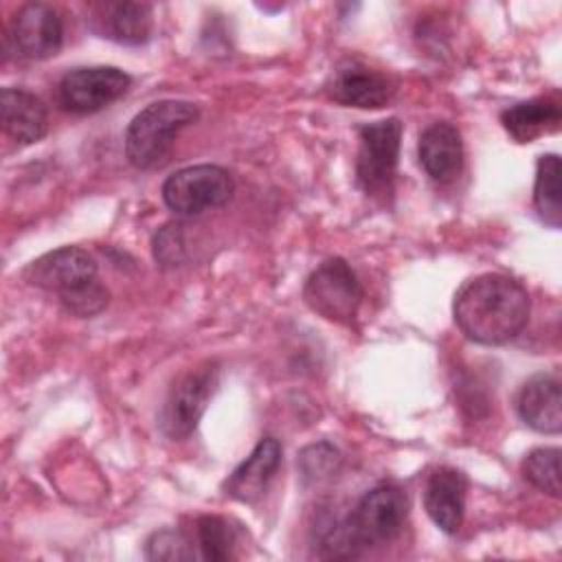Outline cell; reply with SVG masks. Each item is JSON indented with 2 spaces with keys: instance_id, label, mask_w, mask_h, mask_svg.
Returning <instances> with one entry per match:
<instances>
[{
  "instance_id": "277c9868",
  "label": "cell",
  "mask_w": 562,
  "mask_h": 562,
  "mask_svg": "<svg viewBox=\"0 0 562 562\" xmlns=\"http://www.w3.org/2000/svg\"><path fill=\"white\" fill-rule=\"evenodd\" d=\"M356 180L369 195H386L393 191V180L400 160L402 123L400 119H382L367 123L358 132Z\"/></svg>"
},
{
  "instance_id": "ac0fdd59",
  "label": "cell",
  "mask_w": 562,
  "mask_h": 562,
  "mask_svg": "<svg viewBox=\"0 0 562 562\" xmlns=\"http://www.w3.org/2000/svg\"><path fill=\"white\" fill-rule=\"evenodd\" d=\"M501 121L514 140L531 143L538 136L555 132L560 127V101L555 97H533L503 110Z\"/></svg>"
},
{
  "instance_id": "d4e9b609",
  "label": "cell",
  "mask_w": 562,
  "mask_h": 562,
  "mask_svg": "<svg viewBox=\"0 0 562 562\" xmlns=\"http://www.w3.org/2000/svg\"><path fill=\"white\" fill-rule=\"evenodd\" d=\"M61 305H64L66 312H70L75 316H94L101 310H105V305H108V290L97 279L94 283H90V285L72 292L70 296L61 299Z\"/></svg>"
},
{
  "instance_id": "4fadbf2b",
  "label": "cell",
  "mask_w": 562,
  "mask_h": 562,
  "mask_svg": "<svg viewBox=\"0 0 562 562\" xmlns=\"http://www.w3.org/2000/svg\"><path fill=\"white\" fill-rule=\"evenodd\" d=\"M281 443L274 437H263L252 452L233 470L224 490L239 503H255L270 485L274 472L281 465Z\"/></svg>"
},
{
  "instance_id": "ba28073f",
  "label": "cell",
  "mask_w": 562,
  "mask_h": 562,
  "mask_svg": "<svg viewBox=\"0 0 562 562\" xmlns=\"http://www.w3.org/2000/svg\"><path fill=\"white\" fill-rule=\"evenodd\" d=\"M217 384V369L206 364L182 375L171 389L162 413L160 428L171 439H184L195 428L206 411V404Z\"/></svg>"
},
{
  "instance_id": "52a82bcc",
  "label": "cell",
  "mask_w": 562,
  "mask_h": 562,
  "mask_svg": "<svg viewBox=\"0 0 562 562\" xmlns=\"http://www.w3.org/2000/svg\"><path fill=\"white\" fill-rule=\"evenodd\" d=\"M130 83V75L114 66L72 68L57 83V103L75 114L99 112L121 99Z\"/></svg>"
},
{
  "instance_id": "7a4b0ae2",
  "label": "cell",
  "mask_w": 562,
  "mask_h": 562,
  "mask_svg": "<svg viewBox=\"0 0 562 562\" xmlns=\"http://www.w3.org/2000/svg\"><path fill=\"white\" fill-rule=\"evenodd\" d=\"M200 110L191 101L162 99L143 108L125 132V156L136 169H154L167 162L178 134L198 121Z\"/></svg>"
},
{
  "instance_id": "8992f818",
  "label": "cell",
  "mask_w": 562,
  "mask_h": 562,
  "mask_svg": "<svg viewBox=\"0 0 562 562\" xmlns=\"http://www.w3.org/2000/svg\"><path fill=\"white\" fill-rule=\"evenodd\" d=\"M233 178L217 165L178 169L162 184V202L180 217H193L226 204L233 195Z\"/></svg>"
},
{
  "instance_id": "d6986e66",
  "label": "cell",
  "mask_w": 562,
  "mask_h": 562,
  "mask_svg": "<svg viewBox=\"0 0 562 562\" xmlns=\"http://www.w3.org/2000/svg\"><path fill=\"white\" fill-rule=\"evenodd\" d=\"M533 204L544 224L560 228L562 206H560V158L555 154H544L536 165Z\"/></svg>"
},
{
  "instance_id": "5b68a950",
  "label": "cell",
  "mask_w": 562,
  "mask_h": 562,
  "mask_svg": "<svg viewBox=\"0 0 562 562\" xmlns=\"http://www.w3.org/2000/svg\"><path fill=\"white\" fill-rule=\"evenodd\" d=\"M303 299L323 318L351 325L362 303V285L345 259L331 257L307 277Z\"/></svg>"
},
{
  "instance_id": "7402d4cb",
  "label": "cell",
  "mask_w": 562,
  "mask_h": 562,
  "mask_svg": "<svg viewBox=\"0 0 562 562\" xmlns=\"http://www.w3.org/2000/svg\"><path fill=\"white\" fill-rule=\"evenodd\" d=\"M145 553L149 560H193L198 558L195 553V542L189 540L182 531L178 529H160L154 531L145 544Z\"/></svg>"
},
{
  "instance_id": "e0dca14e",
  "label": "cell",
  "mask_w": 562,
  "mask_h": 562,
  "mask_svg": "<svg viewBox=\"0 0 562 562\" xmlns=\"http://www.w3.org/2000/svg\"><path fill=\"white\" fill-rule=\"evenodd\" d=\"M2 130L15 145L37 143L48 130L44 103L22 88H4L0 94Z\"/></svg>"
},
{
  "instance_id": "2e32d148",
  "label": "cell",
  "mask_w": 562,
  "mask_h": 562,
  "mask_svg": "<svg viewBox=\"0 0 562 562\" xmlns=\"http://www.w3.org/2000/svg\"><path fill=\"white\" fill-rule=\"evenodd\" d=\"M419 162L435 182H452L463 167L461 134L452 123L437 121L419 136Z\"/></svg>"
},
{
  "instance_id": "5bb4252c",
  "label": "cell",
  "mask_w": 562,
  "mask_h": 562,
  "mask_svg": "<svg viewBox=\"0 0 562 562\" xmlns=\"http://www.w3.org/2000/svg\"><path fill=\"white\" fill-rule=\"evenodd\" d=\"M151 7L145 2H105L92 7V29L119 44L138 46L151 37Z\"/></svg>"
},
{
  "instance_id": "3957f363",
  "label": "cell",
  "mask_w": 562,
  "mask_h": 562,
  "mask_svg": "<svg viewBox=\"0 0 562 562\" xmlns=\"http://www.w3.org/2000/svg\"><path fill=\"white\" fill-rule=\"evenodd\" d=\"M406 514L408 501L404 490L395 483H380L356 503L349 516H345V527L358 553H362L371 544L393 540L402 531Z\"/></svg>"
},
{
  "instance_id": "30bf717a",
  "label": "cell",
  "mask_w": 562,
  "mask_h": 562,
  "mask_svg": "<svg viewBox=\"0 0 562 562\" xmlns=\"http://www.w3.org/2000/svg\"><path fill=\"white\" fill-rule=\"evenodd\" d=\"M9 40L13 50L26 59H46L55 55L64 40V22L55 7L29 2L15 13Z\"/></svg>"
},
{
  "instance_id": "9a60e30c",
  "label": "cell",
  "mask_w": 562,
  "mask_h": 562,
  "mask_svg": "<svg viewBox=\"0 0 562 562\" xmlns=\"http://www.w3.org/2000/svg\"><path fill=\"white\" fill-rule=\"evenodd\" d=\"M520 419L544 435H558L562 428V395L560 380L551 373H538L529 378L518 393Z\"/></svg>"
},
{
  "instance_id": "cb8c5ba5",
  "label": "cell",
  "mask_w": 562,
  "mask_h": 562,
  "mask_svg": "<svg viewBox=\"0 0 562 562\" xmlns=\"http://www.w3.org/2000/svg\"><path fill=\"white\" fill-rule=\"evenodd\" d=\"M180 224H167L156 233L154 257L160 266H180L187 257V244Z\"/></svg>"
},
{
  "instance_id": "44dd1931",
  "label": "cell",
  "mask_w": 562,
  "mask_h": 562,
  "mask_svg": "<svg viewBox=\"0 0 562 562\" xmlns=\"http://www.w3.org/2000/svg\"><path fill=\"white\" fill-rule=\"evenodd\" d=\"M522 476L540 492L560 496V448H536L522 461Z\"/></svg>"
},
{
  "instance_id": "8fae6325",
  "label": "cell",
  "mask_w": 562,
  "mask_h": 562,
  "mask_svg": "<svg viewBox=\"0 0 562 562\" xmlns=\"http://www.w3.org/2000/svg\"><path fill=\"white\" fill-rule=\"evenodd\" d=\"M327 92L342 105L378 110L393 99L395 81L380 70L351 61L334 70L327 83Z\"/></svg>"
},
{
  "instance_id": "603a6c76",
  "label": "cell",
  "mask_w": 562,
  "mask_h": 562,
  "mask_svg": "<svg viewBox=\"0 0 562 562\" xmlns=\"http://www.w3.org/2000/svg\"><path fill=\"white\" fill-rule=\"evenodd\" d=\"M340 463L338 452L329 443H316L301 452L299 457V470L303 481H323L329 479Z\"/></svg>"
},
{
  "instance_id": "7c38bea8",
  "label": "cell",
  "mask_w": 562,
  "mask_h": 562,
  "mask_svg": "<svg viewBox=\"0 0 562 562\" xmlns=\"http://www.w3.org/2000/svg\"><path fill=\"white\" fill-rule=\"evenodd\" d=\"M468 481L457 468H437L424 487V507L430 520L446 533H457L465 514Z\"/></svg>"
},
{
  "instance_id": "6da1fadb",
  "label": "cell",
  "mask_w": 562,
  "mask_h": 562,
  "mask_svg": "<svg viewBox=\"0 0 562 562\" xmlns=\"http://www.w3.org/2000/svg\"><path fill=\"white\" fill-rule=\"evenodd\" d=\"M529 294L512 277L485 272L468 279L454 294L452 314L459 329L479 345H505L529 318Z\"/></svg>"
},
{
  "instance_id": "9c48e42d",
  "label": "cell",
  "mask_w": 562,
  "mask_h": 562,
  "mask_svg": "<svg viewBox=\"0 0 562 562\" xmlns=\"http://www.w3.org/2000/svg\"><path fill=\"white\" fill-rule=\"evenodd\" d=\"M24 279L35 288L55 292L61 301L72 292L94 283L99 277L97 261L88 250L64 246L31 261L24 270Z\"/></svg>"
},
{
  "instance_id": "ffe728a7",
  "label": "cell",
  "mask_w": 562,
  "mask_h": 562,
  "mask_svg": "<svg viewBox=\"0 0 562 562\" xmlns=\"http://www.w3.org/2000/svg\"><path fill=\"white\" fill-rule=\"evenodd\" d=\"M193 542L202 560H211V562L231 560L237 547V529L226 518L206 514L195 520Z\"/></svg>"
}]
</instances>
